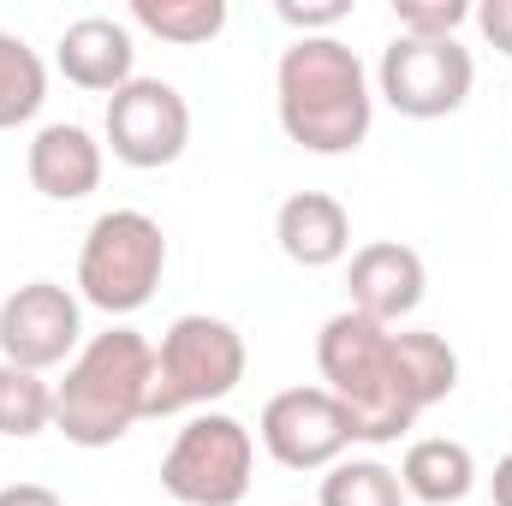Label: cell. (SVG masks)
Masks as SVG:
<instances>
[{
	"mask_svg": "<svg viewBox=\"0 0 512 506\" xmlns=\"http://www.w3.org/2000/svg\"><path fill=\"white\" fill-rule=\"evenodd\" d=\"M280 131L310 155H352L376 126V90L364 60L340 36H298L274 66Z\"/></svg>",
	"mask_w": 512,
	"mask_h": 506,
	"instance_id": "obj_1",
	"label": "cell"
},
{
	"mask_svg": "<svg viewBox=\"0 0 512 506\" xmlns=\"http://www.w3.org/2000/svg\"><path fill=\"white\" fill-rule=\"evenodd\" d=\"M42 429H54V387L36 370L0 364V435L6 441H30Z\"/></svg>",
	"mask_w": 512,
	"mask_h": 506,
	"instance_id": "obj_19",
	"label": "cell"
},
{
	"mask_svg": "<svg viewBox=\"0 0 512 506\" xmlns=\"http://www.w3.org/2000/svg\"><path fill=\"white\" fill-rule=\"evenodd\" d=\"M167 274V239L161 221L143 209H108L90 221L78 251V298L102 316H137Z\"/></svg>",
	"mask_w": 512,
	"mask_h": 506,
	"instance_id": "obj_4",
	"label": "cell"
},
{
	"mask_svg": "<svg viewBox=\"0 0 512 506\" xmlns=\"http://www.w3.org/2000/svg\"><path fill=\"white\" fill-rule=\"evenodd\" d=\"M393 352H399V376H405V387H411L417 411L441 405V399L459 387V352H453L441 334L405 328V334H393Z\"/></svg>",
	"mask_w": 512,
	"mask_h": 506,
	"instance_id": "obj_16",
	"label": "cell"
},
{
	"mask_svg": "<svg viewBox=\"0 0 512 506\" xmlns=\"http://www.w3.org/2000/svg\"><path fill=\"white\" fill-rule=\"evenodd\" d=\"M108 149L126 167H173L191 143V108L167 78H131L126 90L108 96Z\"/></svg>",
	"mask_w": 512,
	"mask_h": 506,
	"instance_id": "obj_10",
	"label": "cell"
},
{
	"mask_svg": "<svg viewBox=\"0 0 512 506\" xmlns=\"http://www.w3.org/2000/svg\"><path fill=\"white\" fill-rule=\"evenodd\" d=\"M54 66L66 72V84L90 90V96H114L137 78V42H131V24L120 18H78L60 30L54 42Z\"/></svg>",
	"mask_w": 512,
	"mask_h": 506,
	"instance_id": "obj_12",
	"label": "cell"
},
{
	"mask_svg": "<svg viewBox=\"0 0 512 506\" xmlns=\"http://www.w3.org/2000/svg\"><path fill=\"white\" fill-rule=\"evenodd\" d=\"M274 239L298 268H334L352 251V215L328 191H298L274 209Z\"/></svg>",
	"mask_w": 512,
	"mask_h": 506,
	"instance_id": "obj_14",
	"label": "cell"
},
{
	"mask_svg": "<svg viewBox=\"0 0 512 506\" xmlns=\"http://www.w3.org/2000/svg\"><path fill=\"white\" fill-rule=\"evenodd\" d=\"M24 173L48 203H78L102 185V143L72 120H54V126H42L30 137Z\"/></svg>",
	"mask_w": 512,
	"mask_h": 506,
	"instance_id": "obj_13",
	"label": "cell"
},
{
	"mask_svg": "<svg viewBox=\"0 0 512 506\" xmlns=\"http://www.w3.org/2000/svg\"><path fill=\"white\" fill-rule=\"evenodd\" d=\"M322 506H405V483L382 459H340L322 477Z\"/></svg>",
	"mask_w": 512,
	"mask_h": 506,
	"instance_id": "obj_20",
	"label": "cell"
},
{
	"mask_svg": "<svg viewBox=\"0 0 512 506\" xmlns=\"http://www.w3.org/2000/svg\"><path fill=\"white\" fill-rule=\"evenodd\" d=\"M251 471H256L251 429L227 411H197L161 459V489L179 506H239L251 495Z\"/></svg>",
	"mask_w": 512,
	"mask_h": 506,
	"instance_id": "obj_6",
	"label": "cell"
},
{
	"mask_svg": "<svg viewBox=\"0 0 512 506\" xmlns=\"http://www.w3.org/2000/svg\"><path fill=\"white\" fill-rule=\"evenodd\" d=\"M489 489H495V506H512V453L495 465V477H489Z\"/></svg>",
	"mask_w": 512,
	"mask_h": 506,
	"instance_id": "obj_25",
	"label": "cell"
},
{
	"mask_svg": "<svg viewBox=\"0 0 512 506\" xmlns=\"http://www.w3.org/2000/svg\"><path fill=\"white\" fill-rule=\"evenodd\" d=\"M245 381V334L221 316H179L161 346H155V387H149V417H179V411H209Z\"/></svg>",
	"mask_w": 512,
	"mask_h": 506,
	"instance_id": "obj_5",
	"label": "cell"
},
{
	"mask_svg": "<svg viewBox=\"0 0 512 506\" xmlns=\"http://www.w3.org/2000/svg\"><path fill=\"white\" fill-rule=\"evenodd\" d=\"M149 387H155V346L120 322L84 340V352L66 364V381L54 387V429L72 447H114L149 417Z\"/></svg>",
	"mask_w": 512,
	"mask_h": 506,
	"instance_id": "obj_2",
	"label": "cell"
},
{
	"mask_svg": "<svg viewBox=\"0 0 512 506\" xmlns=\"http://www.w3.org/2000/svg\"><path fill=\"white\" fill-rule=\"evenodd\" d=\"M262 447L274 465L286 471H334L346 459L352 441V417L346 405L328 393V387H286L262 405V423H256Z\"/></svg>",
	"mask_w": 512,
	"mask_h": 506,
	"instance_id": "obj_8",
	"label": "cell"
},
{
	"mask_svg": "<svg viewBox=\"0 0 512 506\" xmlns=\"http://www.w3.org/2000/svg\"><path fill=\"white\" fill-rule=\"evenodd\" d=\"M471 18H477V30L489 36V48L512 54V0H483V6H471Z\"/></svg>",
	"mask_w": 512,
	"mask_h": 506,
	"instance_id": "obj_23",
	"label": "cell"
},
{
	"mask_svg": "<svg viewBox=\"0 0 512 506\" xmlns=\"http://www.w3.org/2000/svg\"><path fill=\"white\" fill-rule=\"evenodd\" d=\"M399 483H405V501L423 506H459L477 489V459L465 441H447V435H423L405 447L399 459Z\"/></svg>",
	"mask_w": 512,
	"mask_h": 506,
	"instance_id": "obj_15",
	"label": "cell"
},
{
	"mask_svg": "<svg viewBox=\"0 0 512 506\" xmlns=\"http://www.w3.org/2000/svg\"><path fill=\"white\" fill-rule=\"evenodd\" d=\"M393 24H399V36L447 42V36H459V24H471V0H393Z\"/></svg>",
	"mask_w": 512,
	"mask_h": 506,
	"instance_id": "obj_21",
	"label": "cell"
},
{
	"mask_svg": "<svg viewBox=\"0 0 512 506\" xmlns=\"http://www.w3.org/2000/svg\"><path fill=\"white\" fill-rule=\"evenodd\" d=\"M131 24L173 48H203L227 30V0H131Z\"/></svg>",
	"mask_w": 512,
	"mask_h": 506,
	"instance_id": "obj_18",
	"label": "cell"
},
{
	"mask_svg": "<svg viewBox=\"0 0 512 506\" xmlns=\"http://www.w3.org/2000/svg\"><path fill=\"white\" fill-rule=\"evenodd\" d=\"M423 286H429L423 256L411 245H399V239H376V245L352 251V262H346V298H352L346 310H358L382 328L405 322L423 304Z\"/></svg>",
	"mask_w": 512,
	"mask_h": 506,
	"instance_id": "obj_11",
	"label": "cell"
},
{
	"mask_svg": "<svg viewBox=\"0 0 512 506\" xmlns=\"http://www.w3.org/2000/svg\"><path fill=\"white\" fill-rule=\"evenodd\" d=\"M84 352V310L60 280H24L0 298V364L54 370Z\"/></svg>",
	"mask_w": 512,
	"mask_h": 506,
	"instance_id": "obj_9",
	"label": "cell"
},
{
	"mask_svg": "<svg viewBox=\"0 0 512 506\" xmlns=\"http://www.w3.org/2000/svg\"><path fill=\"white\" fill-rule=\"evenodd\" d=\"M0 506H66L54 489H42V483H6L0 489Z\"/></svg>",
	"mask_w": 512,
	"mask_h": 506,
	"instance_id": "obj_24",
	"label": "cell"
},
{
	"mask_svg": "<svg viewBox=\"0 0 512 506\" xmlns=\"http://www.w3.org/2000/svg\"><path fill=\"white\" fill-rule=\"evenodd\" d=\"M274 12H280V24H292L298 36H328L334 24L352 18V0H280Z\"/></svg>",
	"mask_w": 512,
	"mask_h": 506,
	"instance_id": "obj_22",
	"label": "cell"
},
{
	"mask_svg": "<svg viewBox=\"0 0 512 506\" xmlns=\"http://www.w3.org/2000/svg\"><path fill=\"white\" fill-rule=\"evenodd\" d=\"M471 84H477V60L471 48H459V36L447 42L393 36L376 66V90L399 120H447L471 102Z\"/></svg>",
	"mask_w": 512,
	"mask_h": 506,
	"instance_id": "obj_7",
	"label": "cell"
},
{
	"mask_svg": "<svg viewBox=\"0 0 512 506\" xmlns=\"http://www.w3.org/2000/svg\"><path fill=\"white\" fill-rule=\"evenodd\" d=\"M316 370H322V387L346 405L352 441L387 447L417 423V399L399 376L393 328H382V322H370L358 310L328 316L316 334Z\"/></svg>",
	"mask_w": 512,
	"mask_h": 506,
	"instance_id": "obj_3",
	"label": "cell"
},
{
	"mask_svg": "<svg viewBox=\"0 0 512 506\" xmlns=\"http://www.w3.org/2000/svg\"><path fill=\"white\" fill-rule=\"evenodd\" d=\"M42 102H48V66H42V54L24 36L0 30V131L30 126L42 114Z\"/></svg>",
	"mask_w": 512,
	"mask_h": 506,
	"instance_id": "obj_17",
	"label": "cell"
}]
</instances>
